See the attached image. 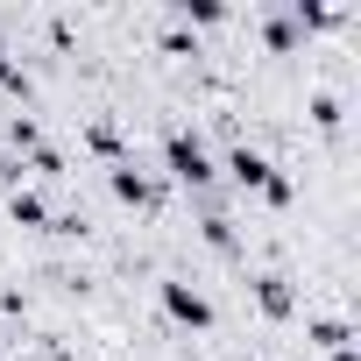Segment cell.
Instances as JSON below:
<instances>
[{
	"mask_svg": "<svg viewBox=\"0 0 361 361\" xmlns=\"http://www.w3.org/2000/svg\"><path fill=\"white\" fill-rule=\"evenodd\" d=\"M177 15H185V22H199V29L227 22V8H220V0H177Z\"/></svg>",
	"mask_w": 361,
	"mask_h": 361,
	"instance_id": "8fae6325",
	"label": "cell"
},
{
	"mask_svg": "<svg viewBox=\"0 0 361 361\" xmlns=\"http://www.w3.org/2000/svg\"><path fill=\"white\" fill-rule=\"evenodd\" d=\"M0 92L29 99V71H22V57H15V50H0Z\"/></svg>",
	"mask_w": 361,
	"mask_h": 361,
	"instance_id": "9c48e42d",
	"label": "cell"
},
{
	"mask_svg": "<svg viewBox=\"0 0 361 361\" xmlns=\"http://www.w3.org/2000/svg\"><path fill=\"white\" fill-rule=\"evenodd\" d=\"M156 305H163V319L192 326V333H206V326H213V298H206L199 283H185V276H163V283H156Z\"/></svg>",
	"mask_w": 361,
	"mask_h": 361,
	"instance_id": "3957f363",
	"label": "cell"
},
{
	"mask_svg": "<svg viewBox=\"0 0 361 361\" xmlns=\"http://www.w3.org/2000/svg\"><path fill=\"white\" fill-rule=\"evenodd\" d=\"M8 213H15L22 227H57V220H50V199H43V192H29V185H15V192H8Z\"/></svg>",
	"mask_w": 361,
	"mask_h": 361,
	"instance_id": "52a82bcc",
	"label": "cell"
},
{
	"mask_svg": "<svg viewBox=\"0 0 361 361\" xmlns=\"http://www.w3.org/2000/svg\"><path fill=\"white\" fill-rule=\"evenodd\" d=\"M312 121H319V128H340V99H333V92H312Z\"/></svg>",
	"mask_w": 361,
	"mask_h": 361,
	"instance_id": "5bb4252c",
	"label": "cell"
},
{
	"mask_svg": "<svg viewBox=\"0 0 361 361\" xmlns=\"http://www.w3.org/2000/svg\"><path fill=\"white\" fill-rule=\"evenodd\" d=\"M234 361H262V354H234Z\"/></svg>",
	"mask_w": 361,
	"mask_h": 361,
	"instance_id": "2e32d148",
	"label": "cell"
},
{
	"mask_svg": "<svg viewBox=\"0 0 361 361\" xmlns=\"http://www.w3.org/2000/svg\"><path fill=\"white\" fill-rule=\"evenodd\" d=\"M262 36H269V50H298V22H290V15H269Z\"/></svg>",
	"mask_w": 361,
	"mask_h": 361,
	"instance_id": "7c38bea8",
	"label": "cell"
},
{
	"mask_svg": "<svg viewBox=\"0 0 361 361\" xmlns=\"http://www.w3.org/2000/svg\"><path fill=\"white\" fill-rule=\"evenodd\" d=\"M8 142H15V156H29V163H36L43 177H64V156H57V149L43 142V128H36L29 114H15V121H8Z\"/></svg>",
	"mask_w": 361,
	"mask_h": 361,
	"instance_id": "5b68a950",
	"label": "cell"
},
{
	"mask_svg": "<svg viewBox=\"0 0 361 361\" xmlns=\"http://www.w3.org/2000/svg\"><path fill=\"white\" fill-rule=\"evenodd\" d=\"M0 361H8V354H0Z\"/></svg>",
	"mask_w": 361,
	"mask_h": 361,
	"instance_id": "e0dca14e",
	"label": "cell"
},
{
	"mask_svg": "<svg viewBox=\"0 0 361 361\" xmlns=\"http://www.w3.org/2000/svg\"><path fill=\"white\" fill-rule=\"evenodd\" d=\"M255 305H262V319H290L298 312V290H290V276H255Z\"/></svg>",
	"mask_w": 361,
	"mask_h": 361,
	"instance_id": "8992f818",
	"label": "cell"
},
{
	"mask_svg": "<svg viewBox=\"0 0 361 361\" xmlns=\"http://www.w3.org/2000/svg\"><path fill=\"white\" fill-rule=\"evenodd\" d=\"M163 163H170V177H177V185H185V192H206L213 185V156H206V142L192 135V128H170L163 135Z\"/></svg>",
	"mask_w": 361,
	"mask_h": 361,
	"instance_id": "7a4b0ae2",
	"label": "cell"
},
{
	"mask_svg": "<svg viewBox=\"0 0 361 361\" xmlns=\"http://www.w3.org/2000/svg\"><path fill=\"white\" fill-rule=\"evenodd\" d=\"M85 142H92L106 163H121V128H114V121H92V128H85Z\"/></svg>",
	"mask_w": 361,
	"mask_h": 361,
	"instance_id": "30bf717a",
	"label": "cell"
},
{
	"mask_svg": "<svg viewBox=\"0 0 361 361\" xmlns=\"http://www.w3.org/2000/svg\"><path fill=\"white\" fill-rule=\"evenodd\" d=\"M206 248H220V255L234 248V220L227 213H206Z\"/></svg>",
	"mask_w": 361,
	"mask_h": 361,
	"instance_id": "4fadbf2b",
	"label": "cell"
},
{
	"mask_svg": "<svg viewBox=\"0 0 361 361\" xmlns=\"http://www.w3.org/2000/svg\"><path fill=\"white\" fill-rule=\"evenodd\" d=\"M227 177H234V185L241 192H255L262 206H290L298 192H290V177L262 156V149H248V142H234V156H227Z\"/></svg>",
	"mask_w": 361,
	"mask_h": 361,
	"instance_id": "6da1fadb",
	"label": "cell"
},
{
	"mask_svg": "<svg viewBox=\"0 0 361 361\" xmlns=\"http://www.w3.org/2000/svg\"><path fill=\"white\" fill-rule=\"evenodd\" d=\"M106 192H114L121 206H135V213H156V206H163V185H156L149 170H135L128 156H121V163L106 170Z\"/></svg>",
	"mask_w": 361,
	"mask_h": 361,
	"instance_id": "277c9868",
	"label": "cell"
},
{
	"mask_svg": "<svg viewBox=\"0 0 361 361\" xmlns=\"http://www.w3.org/2000/svg\"><path fill=\"white\" fill-rule=\"evenodd\" d=\"M305 340L333 354V347H354V326H347V319H312V326H305Z\"/></svg>",
	"mask_w": 361,
	"mask_h": 361,
	"instance_id": "ba28073f",
	"label": "cell"
},
{
	"mask_svg": "<svg viewBox=\"0 0 361 361\" xmlns=\"http://www.w3.org/2000/svg\"><path fill=\"white\" fill-rule=\"evenodd\" d=\"M326 361H361V347H333V354H326Z\"/></svg>",
	"mask_w": 361,
	"mask_h": 361,
	"instance_id": "9a60e30c",
	"label": "cell"
}]
</instances>
